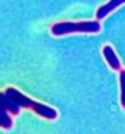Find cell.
Masks as SVG:
<instances>
[{
	"label": "cell",
	"instance_id": "cell-1",
	"mask_svg": "<svg viewBox=\"0 0 125 134\" xmlns=\"http://www.w3.org/2000/svg\"><path fill=\"white\" fill-rule=\"evenodd\" d=\"M3 93L7 96L9 98H11L20 108H30V110H33L34 113H37L40 117H43V119H46V120H56L57 117H58V113H57L56 108L47 106V104L31 100L30 97L24 96L21 91H19L17 88H14V87H7Z\"/></svg>",
	"mask_w": 125,
	"mask_h": 134
},
{
	"label": "cell",
	"instance_id": "cell-2",
	"mask_svg": "<svg viewBox=\"0 0 125 134\" xmlns=\"http://www.w3.org/2000/svg\"><path fill=\"white\" fill-rule=\"evenodd\" d=\"M101 30L100 20L92 21H58L51 24V34L53 36H64L73 33H98Z\"/></svg>",
	"mask_w": 125,
	"mask_h": 134
},
{
	"label": "cell",
	"instance_id": "cell-3",
	"mask_svg": "<svg viewBox=\"0 0 125 134\" xmlns=\"http://www.w3.org/2000/svg\"><path fill=\"white\" fill-rule=\"evenodd\" d=\"M124 3H125V0H110V2H107L105 4L100 6V7L97 9V12H95L97 20H104L108 14H111V12H114L117 7L122 6Z\"/></svg>",
	"mask_w": 125,
	"mask_h": 134
},
{
	"label": "cell",
	"instance_id": "cell-4",
	"mask_svg": "<svg viewBox=\"0 0 125 134\" xmlns=\"http://www.w3.org/2000/svg\"><path fill=\"white\" fill-rule=\"evenodd\" d=\"M102 56H104L107 64L111 67V70H115V71H120L121 70V62L118 59V56L115 54L114 49L111 46H104L102 47Z\"/></svg>",
	"mask_w": 125,
	"mask_h": 134
},
{
	"label": "cell",
	"instance_id": "cell-5",
	"mask_svg": "<svg viewBox=\"0 0 125 134\" xmlns=\"http://www.w3.org/2000/svg\"><path fill=\"white\" fill-rule=\"evenodd\" d=\"M13 114L7 108H4L3 106H0V127L3 130H10L13 127Z\"/></svg>",
	"mask_w": 125,
	"mask_h": 134
},
{
	"label": "cell",
	"instance_id": "cell-6",
	"mask_svg": "<svg viewBox=\"0 0 125 134\" xmlns=\"http://www.w3.org/2000/svg\"><path fill=\"white\" fill-rule=\"evenodd\" d=\"M0 106H3L4 108H7L13 116H17V114L20 113V107H19L17 104L11 100V98H9L4 93L0 94Z\"/></svg>",
	"mask_w": 125,
	"mask_h": 134
},
{
	"label": "cell",
	"instance_id": "cell-7",
	"mask_svg": "<svg viewBox=\"0 0 125 134\" xmlns=\"http://www.w3.org/2000/svg\"><path fill=\"white\" fill-rule=\"evenodd\" d=\"M120 101L122 108H125V69L120 70Z\"/></svg>",
	"mask_w": 125,
	"mask_h": 134
}]
</instances>
